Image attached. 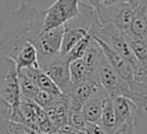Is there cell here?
I'll use <instances>...</instances> for the list:
<instances>
[{
    "instance_id": "obj_1",
    "label": "cell",
    "mask_w": 147,
    "mask_h": 134,
    "mask_svg": "<svg viewBox=\"0 0 147 134\" xmlns=\"http://www.w3.org/2000/svg\"><path fill=\"white\" fill-rule=\"evenodd\" d=\"M46 11L30 3L22 2L8 16L0 34V54L15 60L18 52L28 44L37 45L44 32Z\"/></svg>"
},
{
    "instance_id": "obj_2",
    "label": "cell",
    "mask_w": 147,
    "mask_h": 134,
    "mask_svg": "<svg viewBox=\"0 0 147 134\" xmlns=\"http://www.w3.org/2000/svg\"><path fill=\"white\" fill-rule=\"evenodd\" d=\"M99 17L98 10L92 5L80 2L78 15L64 24V38L61 50L62 56H67L75 45L90 33Z\"/></svg>"
},
{
    "instance_id": "obj_3",
    "label": "cell",
    "mask_w": 147,
    "mask_h": 134,
    "mask_svg": "<svg viewBox=\"0 0 147 134\" xmlns=\"http://www.w3.org/2000/svg\"><path fill=\"white\" fill-rule=\"evenodd\" d=\"M0 101L17 108L21 104V88L17 65L14 60L0 56Z\"/></svg>"
},
{
    "instance_id": "obj_4",
    "label": "cell",
    "mask_w": 147,
    "mask_h": 134,
    "mask_svg": "<svg viewBox=\"0 0 147 134\" xmlns=\"http://www.w3.org/2000/svg\"><path fill=\"white\" fill-rule=\"evenodd\" d=\"M64 38V25L44 31L37 41L39 69L47 71L55 60L61 56Z\"/></svg>"
},
{
    "instance_id": "obj_5",
    "label": "cell",
    "mask_w": 147,
    "mask_h": 134,
    "mask_svg": "<svg viewBox=\"0 0 147 134\" xmlns=\"http://www.w3.org/2000/svg\"><path fill=\"white\" fill-rule=\"evenodd\" d=\"M94 38L103 41L111 49H114L119 55L127 58L134 66H137L139 64V61L137 60V57L134 56V54L131 49V46L127 40V36L124 34L122 31H119L113 24L101 19L99 25L95 29Z\"/></svg>"
},
{
    "instance_id": "obj_6",
    "label": "cell",
    "mask_w": 147,
    "mask_h": 134,
    "mask_svg": "<svg viewBox=\"0 0 147 134\" xmlns=\"http://www.w3.org/2000/svg\"><path fill=\"white\" fill-rule=\"evenodd\" d=\"M79 0H56L49 6L45 16L44 31L64 25L70 19L75 18L79 13Z\"/></svg>"
},
{
    "instance_id": "obj_7",
    "label": "cell",
    "mask_w": 147,
    "mask_h": 134,
    "mask_svg": "<svg viewBox=\"0 0 147 134\" xmlns=\"http://www.w3.org/2000/svg\"><path fill=\"white\" fill-rule=\"evenodd\" d=\"M98 77L101 86L110 96H125L127 98L131 97L132 92L129 84L119 77L106 56L98 69Z\"/></svg>"
},
{
    "instance_id": "obj_8",
    "label": "cell",
    "mask_w": 147,
    "mask_h": 134,
    "mask_svg": "<svg viewBox=\"0 0 147 134\" xmlns=\"http://www.w3.org/2000/svg\"><path fill=\"white\" fill-rule=\"evenodd\" d=\"M134 9V6H132L130 2H126L114 6H101L98 13L102 21L113 24L119 31L127 36L130 33Z\"/></svg>"
},
{
    "instance_id": "obj_9",
    "label": "cell",
    "mask_w": 147,
    "mask_h": 134,
    "mask_svg": "<svg viewBox=\"0 0 147 134\" xmlns=\"http://www.w3.org/2000/svg\"><path fill=\"white\" fill-rule=\"evenodd\" d=\"M95 40L101 46V48H102L106 57L108 58V61L110 62V64L113 65V68L116 70V72L119 74V77L125 82H127L129 85L132 84L134 81V69H136V66L127 58H125L124 56L119 55L117 52H115L114 49H111L103 41H101L99 39H95Z\"/></svg>"
},
{
    "instance_id": "obj_10",
    "label": "cell",
    "mask_w": 147,
    "mask_h": 134,
    "mask_svg": "<svg viewBox=\"0 0 147 134\" xmlns=\"http://www.w3.org/2000/svg\"><path fill=\"white\" fill-rule=\"evenodd\" d=\"M70 61L65 56H60L48 68L46 73L54 80V82L62 90L63 95L68 96L72 88L71 74H70Z\"/></svg>"
},
{
    "instance_id": "obj_11",
    "label": "cell",
    "mask_w": 147,
    "mask_h": 134,
    "mask_svg": "<svg viewBox=\"0 0 147 134\" xmlns=\"http://www.w3.org/2000/svg\"><path fill=\"white\" fill-rule=\"evenodd\" d=\"M100 87V84L88 80L74 84L70 94L68 95V97L70 98L71 109H83L84 104L98 92Z\"/></svg>"
},
{
    "instance_id": "obj_12",
    "label": "cell",
    "mask_w": 147,
    "mask_h": 134,
    "mask_svg": "<svg viewBox=\"0 0 147 134\" xmlns=\"http://www.w3.org/2000/svg\"><path fill=\"white\" fill-rule=\"evenodd\" d=\"M110 95L107 93V90L101 86L98 89V92L84 104L83 113H84L87 121H91V123H99L100 121L103 102Z\"/></svg>"
},
{
    "instance_id": "obj_13",
    "label": "cell",
    "mask_w": 147,
    "mask_h": 134,
    "mask_svg": "<svg viewBox=\"0 0 147 134\" xmlns=\"http://www.w3.org/2000/svg\"><path fill=\"white\" fill-rule=\"evenodd\" d=\"M116 118H117V125L121 127L129 120L133 118V111H134V103L129 100L125 96H111Z\"/></svg>"
},
{
    "instance_id": "obj_14",
    "label": "cell",
    "mask_w": 147,
    "mask_h": 134,
    "mask_svg": "<svg viewBox=\"0 0 147 134\" xmlns=\"http://www.w3.org/2000/svg\"><path fill=\"white\" fill-rule=\"evenodd\" d=\"M99 124L102 126V128L106 131L107 134H115L116 131L118 129L116 112H115V108H114L111 96L106 98L105 102H103L101 119H100Z\"/></svg>"
},
{
    "instance_id": "obj_15",
    "label": "cell",
    "mask_w": 147,
    "mask_h": 134,
    "mask_svg": "<svg viewBox=\"0 0 147 134\" xmlns=\"http://www.w3.org/2000/svg\"><path fill=\"white\" fill-rule=\"evenodd\" d=\"M15 63L17 65V70L28 69V68H39L38 63V50L36 45L28 44L24 46L15 57Z\"/></svg>"
},
{
    "instance_id": "obj_16",
    "label": "cell",
    "mask_w": 147,
    "mask_h": 134,
    "mask_svg": "<svg viewBox=\"0 0 147 134\" xmlns=\"http://www.w3.org/2000/svg\"><path fill=\"white\" fill-rule=\"evenodd\" d=\"M134 15L130 29V33L127 36L147 38V19H146V10L147 3L134 7Z\"/></svg>"
},
{
    "instance_id": "obj_17",
    "label": "cell",
    "mask_w": 147,
    "mask_h": 134,
    "mask_svg": "<svg viewBox=\"0 0 147 134\" xmlns=\"http://www.w3.org/2000/svg\"><path fill=\"white\" fill-rule=\"evenodd\" d=\"M18 78H20V88H21V100L34 102L40 90L37 82L33 79H31L28 74H25L23 71H18Z\"/></svg>"
},
{
    "instance_id": "obj_18",
    "label": "cell",
    "mask_w": 147,
    "mask_h": 134,
    "mask_svg": "<svg viewBox=\"0 0 147 134\" xmlns=\"http://www.w3.org/2000/svg\"><path fill=\"white\" fill-rule=\"evenodd\" d=\"M36 82L38 85V87L41 90H45L47 93H51L55 96H63L62 90L59 88V86L54 82V80L42 70H38L37 76H36Z\"/></svg>"
},
{
    "instance_id": "obj_19",
    "label": "cell",
    "mask_w": 147,
    "mask_h": 134,
    "mask_svg": "<svg viewBox=\"0 0 147 134\" xmlns=\"http://www.w3.org/2000/svg\"><path fill=\"white\" fill-rule=\"evenodd\" d=\"M70 74H71V81L72 84H78L82 81H90L88 77V70L86 68V64L83 58H78L70 62Z\"/></svg>"
},
{
    "instance_id": "obj_20",
    "label": "cell",
    "mask_w": 147,
    "mask_h": 134,
    "mask_svg": "<svg viewBox=\"0 0 147 134\" xmlns=\"http://www.w3.org/2000/svg\"><path fill=\"white\" fill-rule=\"evenodd\" d=\"M127 40L139 63H145L147 60V38L127 36Z\"/></svg>"
},
{
    "instance_id": "obj_21",
    "label": "cell",
    "mask_w": 147,
    "mask_h": 134,
    "mask_svg": "<svg viewBox=\"0 0 147 134\" xmlns=\"http://www.w3.org/2000/svg\"><path fill=\"white\" fill-rule=\"evenodd\" d=\"M60 97H61V96H55V95H53V94H51V93H47V92L40 89L39 93H38V95H37V97H36L34 103H36L38 107H40L41 109L48 110V109H51V108L56 103V101H57Z\"/></svg>"
},
{
    "instance_id": "obj_22",
    "label": "cell",
    "mask_w": 147,
    "mask_h": 134,
    "mask_svg": "<svg viewBox=\"0 0 147 134\" xmlns=\"http://www.w3.org/2000/svg\"><path fill=\"white\" fill-rule=\"evenodd\" d=\"M85 131L87 134H107L106 131L102 128V126L99 123L87 121L86 126H85Z\"/></svg>"
},
{
    "instance_id": "obj_23",
    "label": "cell",
    "mask_w": 147,
    "mask_h": 134,
    "mask_svg": "<svg viewBox=\"0 0 147 134\" xmlns=\"http://www.w3.org/2000/svg\"><path fill=\"white\" fill-rule=\"evenodd\" d=\"M115 134H137L134 123H133V118L131 120H129L127 123H125L124 125H122L121 127H118V129L116 131Z\"/></svg>"
},
{
    "instance_id": "obj_24",
    "label": "cell",
    "mask_w": 147,
    "mask_h": 134,
    "mask_svg": "<svg viewBox=\"0 0 147 134\" xmlns=\"http://www.w3.org/2000/svg\"><path fill=\"white\" fill-rule=\"evenodd\" d=\"M126 2H130V0H103L102 6H114V5L126 3Z\"/></svg>"
},
{
    "instance_id": "obj_25",
    "label": "cell",
    "mask_w": 147,
    "mask_h": 134,
    "mask_svg": "<svg viewBox=\"0 0 147 134\" xmlns=\"http://www.w3.org/2000/svg\"><path fill=\"white\" fill-rule=\"evenodd\" d=\"M88 2H90V5H92L99 11L101 6H102V3H103V0H88Z\"/></svg>"
},
{
    "instance_id": "obj_26",
    "label": "cell",
    "mask_w": 147,
    "mask_h": 134,
    "mask_svg": "<svg viewBox=\"0 0 147 134\" xmlns=\"http://www.w3.org/2000/svg\"><path fill=\"white\" fill-rule=\"evenodd\" d=\"M130 3L134 7H137V6H140V5H146L147 0H130Z\"/></svg>"
},
{
    "instance_id": "obj_27",
    "label": "cell",
    "mask_w": 147,
    "mask_h": 134,
    "mask_svg": "<svg viewBox=\"0 0 147 134\" xmlns=\"http://www.w3.org/2000/svg\"><path fill=\"white\" fill-rule=\"evenodd\" d=\"M74 134H87V133H86L85 129H77V131L74 132Z\"/></svg>"
},
{
    "instance_id": "obj_28",
    "label": "cell",
    "mask_w": 147,
    "mask_h": 134,
    "mask_svg": "<svg viewBox=\"0 0 147 134\" xmlns=\"http://www.w3.org/2000/svg\"><path fill=\"white\" fill-rule=\"evenodd\" d=\"M146 19H147V10H146Z\"/></svg>"
}]
</instances>
